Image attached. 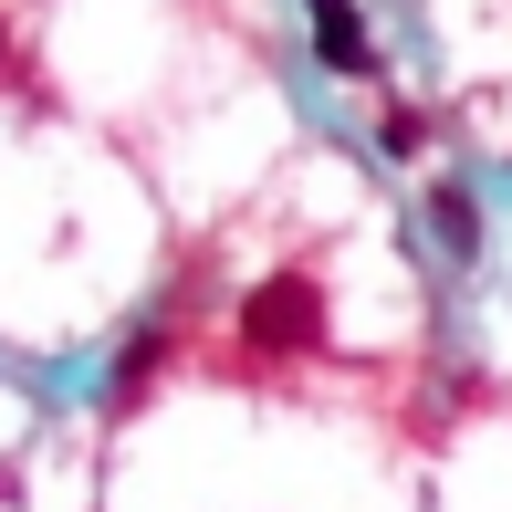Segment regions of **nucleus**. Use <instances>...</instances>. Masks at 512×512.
<instances>
[{
    "label": "nucleus",
    "instance_id": "nucleus-2",
    "mask_svg": "<svg viewBox=\"0 0 512 512\" xmlns=\"http://www.w3.org/2000/svg\"><path fill=\"white\" fill-rule=\"evenodd\" d=\"M304 32H314V63H324V74H377V42H366L356 0H304Z\"/></svg>",
    "mask_w": 512,
    "mask_h": 512
},
{
    "label": "nucleus",
    "instance_id": "nucleus-1",
    "mask_svg": "<svg viewBox=\"0 0 512 512\" xmlns=\"http://www.w3.org/2000/svg\"><path fill=\"white\" fill-rule=\"evenodd\" d=\"M241 345H251V356H314V345H324L314 272H272V283H251L241 293Z\"/></svg>",
    "mask_w": 512,
    "mask_h": 512
},
{
    "label": "nucleus",
    "instance_id": "nucleus-5",
    "mask_svg": "<svg viewBox=\"0 0 512 512\" xmlns=\"http://www.w3.org/2000/svg\"><path fill=\"white\" fill-rule=\"evenodd\" d=\"M0 63H11V32H0Z\"/></svg>",
    "mask_w": 512,
    "mask_h": 512
},
{
    "label": "nucleus",
    "instance_id": "nucleus-4",
    "mask_svg": "<svg viewBox=\"0 0 512 512\" xmlns=\"http://www.w3.org/2000/svg\"><path fill=\"white\" fill-rule=\"evenodd\" d=\"M418 136H429V115H418V105H387L377 147H387V157H418Z\"/></svg>",
    "mask_w": 512,
    "mask_h": 512
},
{
    "label": "nucleus",
    "instance_id": "nucleus-3",
    "mask_svg": "<svg viewBox=\"0 0 512 512\" xmlns=\"http://www.w3.org/2000/svg\"><path fill=\"white\" fill-rule=\"evenodd\" d=\"M429 230H439V251H450V262H471V251H481V209H471V189H429Z\"/></svg>",
    "mask_w": 512,
    "mask_h": 512
}]
</instances>
